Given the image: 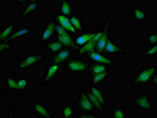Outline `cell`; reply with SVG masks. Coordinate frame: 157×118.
Returning a JSON list of instances; mask_svg holds the SVG:
<instances>
[{
  "label": "cell",
  "instance_id": "obj_1",
  "mask_svg": "<svg viewBox=\"0 0 157 118\" xmlns=\"http://www.w3.org/2000/svg\"><path fill=\"white\" fill-rule=\"evenodd\" d=\"M157 72L156 64H148L139 68L132 75L129 81L130 87L137 88L143 86L149 85L150 80Z\"/></svg>",
  "mask_w": 157,
  "mask_h": 118
},
{
  "label": "cell",
  "instance_id": "obj_2",
  "mask_svg": "<svg viewBox=\"0 0 157 118\" xmlns=\"http://www.w3.org/2000/svg\"><path fill=\"white\" fill-rule=\"evenodd\" d=\"M47 58L44 52L29 53L20 58L15 65V69L19 72H23L42 64Z\"/></svg>",
  "mask_w": 157,
  "mask_h": 118
},
{
  "label": "cell",
  "instance_id": "obj_3",
  "mask_svg": "<svg viewBox=\"0 0 157 118\" xmlns=\"http://www.w3.org/2000/svg\"><path fill=\"white\" fill-rule=\"evenodd\" d=\"M131 104L134 108L145 112H152L155 106L153 98L146 91L140 92L131 99Z\"/></svg>",
  "mask_w": 157,
  "mask_h": 118
},
{
  "label": "cell",
  "instance_id": "obj_4",
  "mask_svg": "<svg viewBox=\"0 0 157 118\" xmlns=\"http://www.w3.org/2000/svg\"><path fill=\"white\" fill-rule=\"evenodd\" d=\"M90 62L80 57L72 56L63 64L64 69L72 74L88 72Z\"/></svg>",
  "mask_w": 157,
  "mask_h": 118
},
{
  "label": "cell",
  "instance_id": "obj_5",
  "mask_svg": "<svg viewBox=\"0 0 157 118\" xmlns=\"http://www.w3.org/2000/svg\"><path fill=\"white\" fill-rule=\"evenodd\" d=\"M54 38L60 42L64 47L74 51L75 54L80 50V48L75 44L74 35L57 24H56V34Z\"/></svg>",
  "mask_w": 157,
  "mask_h": 118
},
{
  "label": "cell",
  "instance_id": "obj_6",
  "mask_svg": "<svg viewBox=\"0 0 157 118\" xmlns=\"http://www.w3.org/2000/svg\"><path fill=\"white\" fill-rule=\"evenodd\" d=\"M75 107L78 113L97 112L88 98L85 90H81L78 92Z\"/></svg>",
  "mask_w": 157,
  "mask_h": 118
},
{
  "label": "cell",
  "instance_id": "obj_7",
  "mask_svg": "<svg viewBox=\"0 0 157 118\" xmlns=\"http://www.w3.org/2000/svg\"><path fill=\"white\" fill-rule=\"evenodd\" d=\"M62 71V65L56 64H48L38 86L44 87L57 78Z\"/></svg>",
  "mask_w": 157,
  "mask_h": 118
},
{
  "label": "cell",
  "instance_id": "obj_8",
  "mask_svg": "<svg viewBox=\"0 0 157 118\" xmlns=\"http://www.w3.org/2000/svg\"><path fill=\"white\" fill-rule=\"evenodd\" d=\"M85 57L90 62L103 64L109 68H114L117 65V63L114 59L103 53L96 51L89 53L85 55Z\"/></svg>",
  "mask_w": 157,
  "mask_h": 118
},
{
  "label": "cell",
  "instance_id": "obj_9",
  "mask_svg": "<svg viewBox=\"0 0 157 118\" xmlns=\"http://www.w3.org/2000/svg\"><path fill=\"white\" fill-rule=\"evenodd\" d=\"M56 23L53 20H49L44 25L39 33L38 41L40 44H46L52 40L56 34Z\"/></svg>",
  "mask_w": 157,
  "mask_h": 118
},
{
  "label": "cell",
  "instance_id": "obj_10",
  "mask_svg": "<svg viewBox=\"0 0 157 118\" xmlns=\"http://www.w3.org/2000/svg\"><path fill=\"white\" fill-rule=\"evenodd\" d=\"M30 109L32 113L38 118H55L53 111L43 101H33L30 105Z\"/></svg>",
  "mask_w": 157,
  "mask_h": 118
},
{
  "label": "cell",
  "instance_id": "obj_11",
  "mask_svg": "<svg viewBox=\"0 0 157 118\" xmlns=\"http://www.w3.org/2000/svg\"><path fill=\"white\" fill-rule=\"evenodd\" d=\"M113 24V21L112 20L109 19L105 20L103 23L101 34L98 42L95 51L103 53L109 37L111 35V28Z\"/></svg>",
  "mask_w": 157,
  "mask_h": 118
},
{
  "label": "cell",
  "instance_id": "obj_12",
  "mask_svg": "<svg viewBox=\"0 0 157 118\" xmlns=\"http://www.w3.org/2000/svg\"><path fill=\"white\" fill-rule=\"evenodd\" d=\"M41 5V1L39 0H29L22 8L18 14L20 20H25L38 12Z\"/></svg>",
  "mask_w": 157,
  "mask_h": 118
},
{
  "label": "cell",
  "instance_id": "obj_13",
  "mask_svg": "<svg viewBox=\"0 0 157 118\" xmlns=\"http://www.w3.org/2000/svg\"><path fill=\"white\" fill-rule=\"evenodd\" d=\"M74 51L71 49L64 47L55 54H52L50 57L48 64H56L63 65V64L69 58L74 56Z\"/></svg>",
  "mask_w": 157,
  "mask_h": 118
},
{
  "label": "cell",
  "instance_id": "obj_14",
  "mask_svg": "<svg viewBox=\"0 0 157 118\" xmlns=\"http://www.w3.org/2000/svg\"><path fill=\"white\" fill-rule=\"evenodd\" d=\"M126 52L125 47L118 44L112 37L111 35L109 37L103 53L105 55H119L125 54Z\"/></svg>",
  "mask_w": 157,
  "mask_h": 118
},
{
  "label": "cell",
  "instance_id": "obj_15",
  "mask_svg": "<svg viewBox=\"0 0 157 118\" xmlns=\"http://www.w3.org/2000/svg\"><path fill=\"white\" fill-rule=\"evenodd\" d=\"M53 20L55 21L56 24H58L61 27L68 31L74 36L78 34L77 31L71 25L69 17L61 14L60 13H55L53 15Z\"/></svg>",
  "mask_w": 157,
  "mask_h": 118
},
{
  "label": "cell",
  "instance_id": "obj_16",
  "mask_svg": "<svg viewBox=\"0 0 157 118\" xmlns=\"http://www.w3.org/2000/svg\"><path fill=\"white\" fill-rule=\"evenodd\" d=\"M129 11L132 18L135 22L143 23L149 19V13L143 7L133 5L130 8Z\"/></svg>",
  "mask_w": 157,
  "mask_h": 118
},
{
  "label": "cell",
  "instance_id": "obj_17",
  "mask_svg": "<svg viewBox=\"0 0 157 118\" xmlns=\"http://www.w3.org/2000/svg\"><path fill=\"white\" fill-rule=\"evenodd\" d=\"M101 34V30H98L97 33L95 36L90 40L89 41L85 46L81 48L76 54L79 56H85L89 53L95 51Z\"/></svg>",
  "mask_w": 157,
  "mask_h": 118
},
{
  "label": "cell",
  "instance_id": "obj_18",
  "mask_svg": "<svg viewBox=\"0 0 157 118\" xmlns=\"http://www.w3.org/2000/svg\"><path fill=\"white\" fill-rule=\"evenodd\" d=\"M33 31V28L30 26H23L17 28L13 33L9 37L7 41L14 42L21 39L29 36Z\"/></svg>",
  "mask_w": 157,
  "mask_h": 118
},
{
  "label": "cell",
  "instance_id": "obj_19",
  "mask_svg": "<svg viewBox=\"0 0 157 118\" xmlns=\"http://www.w3.org/2000/svg\"><path fill=\"white\" fill-rule=\"evenodd\" d=\"M87 89L95 96L105 108L109 104V99L104 90L99 86L91 85L90 84Z\"/></svg>",
  "mask_w": 157,
  "mask_h": 118
},
{
  "label": "cell",
  "instance_id": "obj_20",
  "mask_svg": "<svg viewBox=\"0 0 157 118\" xmlns=\"http://www.w3.org/2000/svg\"><path fill=\"white\" fill-rule=\"evenodd\" d=\"M98 30L84 31L74 36L75 44L78 47L82 48L97 33Z\"/></svg>",
  "mask_w": 157,
  "mask_h": 118
},
{
  "label": "cell",
  "instance_id": "obj_21",
  "mask_svg": "<svg viewBox=\"0 0 157 118\" xmlns=\"http://www.w3.org/2000/svg\"><path fill=\"white\" fill-rule=\"evenodd\" d=\"M17 28V23L11 21L5 24L0 32V42L7 40Z\"/></svg>",
  "mask_w": 157,
  "mask_h": 118
},
{
  "label": "cell",
  "instance_id": "obj_22",
  "mask_svg": "<svg viewBox=\"0 0 157 118\" xmlns=\"http://www.w3.org/2000/svg\"><path fill=\"white\" fill-rule=\"evenodd\" d=\"M58 13L67 17H70L74 13L72 2L70 0H60Z\"/></svg>",
  "mask_w": 157,
  "mask_h": 118
},
{
  "label": "cell",
  "instance_id": "obj_23",
  "mask_svg": "<svg viewBox=\"0 0 157 118\" xmlns=\"http://www.w3.org/2000/svg\"><path fill=\"white\" fill-rule=\"evenodd\" d=\"M110 75L111 71L109 69L103 72L90 76V84L96 86H99L106 81L109 78Z\"/></svg>",
  "mask_w": 157,
  "mask_h": 118
},
{
  "label": "cell",
  "instance_id": "obj_24",
  "mask_svg": "<svg viewBox=\"0 0 157 118\" xmlns=\"http://www.w3.org/2000/svg\"><path fill=\"white\" fill-rule=\"evenodd\" d=\"M43 46L44 48L49 52L51 55L57 53L64 48V46L60 42L55 39L44 44Z\"/></svg>",
  "mask_w": 157,
  "mask_h": 118
},
{
  "label": "cell",
  "instance_id": "obj_25",
  "mask_svg": "<svg viewBox=\"0 0 157 118\" xmlns=\"http://www.w3.org/2000/svg\"><path fill=\"white\" fill-rule=\"evenodd\" d=\"M76 111L75 106L69 102H65L61 106V117L62 118H73Z\"/></svg>",
  "mask_w": 157,
  "mask_h": 118
},
{
  "label": "cell",
  "instance_id": "obj_26",
  "mask_svg": "<svg viewBox=\"0 0 157 118\" xmlns=\"http://www.w3.org/2000/svg\"><path fill=\"white\" fill-rule=\"evenodd\" d=\"M71 25L74 27L78 33H81L85 31L83 20L77 14H72L69 17Z\"/></svg>",
  "mask_w": 157,
  "mask_h": 118
},
{
  "label": "cell",
  "instance_id": "obj_27",
  "mask_svg": "<svg viewBox=\"0 0 157 118\" xmlns=\"http://www.w3.org/2000/svg\"><path fill=\"white\" fill-rule=\"evenodd\" d=\"M17 78L13 75H7L4 79L5 89L12 92H18Z\"/></svg>",
  "mask_w": 157,
  "mask_h": 118
},
{
  "label": "cell",
  "instance_id": "obj_28",
  "mask_svg": "<svg viewBox=\"0 0 157 118\" xmlns=\"http://www.w3.org/2000/svg\"><path fill=\"white\" fill-rule=\"evenodd\" d=\"M157 44H156L149 46L145 49L140 51L137 54V58L138 59H141L148 57H155L157 56Z\"/></svg>",
  "mask_w": 157,
  "mask_h": 118
},
{
  "label": "cell",
  "instance_id": "obj_29",
  "mask_svg": "<svg viewBox=\"0 0 157 118\" xmlns=\"http://www.w3.org/2000/svg\"><path fill=\"white\" fill-rule=\"evenodd\" d=\"M85 91L88 98L91 101V104L93 105L97 112H98L100 114H103L104 113L106 109L105 107L100 103V101L95 96H94L88 89L85 90Z\"/></svg>",
  "mask_w": 157,
  "mask_h": 118
},
{
  "label": "cell",
  "instance_id": "obj_30",
  "mask_svg": "<svg viewBox=\"0 0 157 118\" xmlns=\"http://www.w3.org/2000/svg\"><path fill=\"white\" fill-rule=\"evenodd\" d=\"M109 67L103 64L90 62V65L88 73L90 76H92L105 72L109 69Z\"/></svg>",
  "mask_w": 157,
  "mask_h": 118
},
{
  "label": "cell",
  "instance_id": "obj_31",
  "mask_svg": "<svg viewBox=\"0 0 157 118\" xmlns=\"http://www.w3.org/2000/svg\"><path fill=\"white\" fill-rule=\"evenodd\" d=\"M18 92L26 93L29 89L30 80L28 77L17 78Z\"/></svg>",
  "mask_w": 157,
  "mask_h": 118
},
{
  "label": "cell",
  "instance_id": "obj_32",
  "mask_svg": "<svg viewBox=\"0 0 157 118\" xmlns=\"http://www.w3.org/2000/svg\"><path fill=\"white\" fill-rule=\"evenodd\" d=\"M125 108L122 105H116L112 108L110 112L111 118H126Z\"/></svg>",
  "mask_w": 157,
  "mask_h": 118
},
{
  "label": "cell",
  "instance_id": "obj_33",
  "mask_svg": "<svg viewBox=\"0 0 157 118\" xmlns=\"http://www.w3.org/2000/svg\"><path fill=\"white\" fill-rule=\"evenodd\" d=\"M2 117L3 118H15L16 108L13 103H9L6 107L2 111Z\"/></svg>",
  "mask_w": 157,
  "mask_h": 118
},
{
  "label": "cell",
  "instance_id": "obj_34",
  "mask_svg": "<svg viewBox=\"0 0 157 118\" xmlns=\"http://www.w3.org/2000/svg\"><path fill=\"white\" fill-rule=\"evenodd\" d=\"M15 46L13 43L11 42L4 41L0 42V54H4L5 53L14 50Z\"/></svg>",
  "mask_w": 157,
  "mask_h": 118
},
{
  "label": "cell",
  "instance_id": "obj_35",
  "mask_svg": "<svg viewBox=\"0 0 157 118\" xmlns=\"http://www.w3.org/2000/svg\"><path fill=\"white\" fill-rule=\"evenodd\" d=\"M157 30L150 31L146 35V42L149 46L157 44Z\"/></svg>",
  "mask_w": 157,
  "mask_h": 118
},
{
  "label": "cell",
  "instance_id": "obj_36",
  "mask_svg": "<svg viewBox=\"0 0 157 118\" xmlns=\"http://www.w3.org/2000/svg\"><path fill=\"white\" fill-rule=\"evenodd\" d=\"M76 118H102L101 115L97 112H88V113H78Z\"/></svg>",
  "mask_w": 157,
  "mask_h": 118
},
{
  "label": "cell",
  "instance_id": "obj_37",
  "mask_svg": "<svg viewBox=\"0 0 157 118\" xmlns=\"http://www.w3.org/2000/svg\"><path fill=\"white\" fill-rule=\"evenodd\" d=\"M151 87L153 88L154 92H157V72H156L150 80L149 85Z\"/></svg>",
  "mask_w": 157,
  "mask_h": 118
},
{
  "label": "cell",
  "instance_id": "obj_38",
  "mask_svg": "<svg viewBox=\"0 0 157 118\" xmlns=\"http://www.w3.org/2000/svg\"><path fill=\"white\" fill-rule=\"evenodd\" d=\"M10 91L5 89L2 91V98L4 99H8L11 96Z\"/></svg>",
  "mask_w": 157,
  "mask_h": 118
},
{
  "label": "cell",
  "instance_id": "obj_39",
  "mask_svg": "<svg viewBox=\"0 0 157 118\" xmlns=\"http://www.w3.org/2000/svg\"><path fill=\"white\" fill-rule=\"evenodd\" d=\"M35 94L33 93L28 94L26 95V98L28 101H30L34 98Z\"/></svg>",
  "mask_w": 157,
  "mask_h": 118
},
{
  "label": "cell",
  "instance_id": "obj_40",
  "mask_svg": "<svg viewBox=\"0 0 157 118\" xmlns=\"http://www.w3.org/2000/svg\"><path fill=\"white\" fill-rule=\"evenodd\" d=\"M28 2V1H27V0H22V1L16 0V1H14V2L16 4H19L23 5H25Z\"/></svg>",
  "mask_w": 157,
  "mask_h": 118
}]
</instances>
